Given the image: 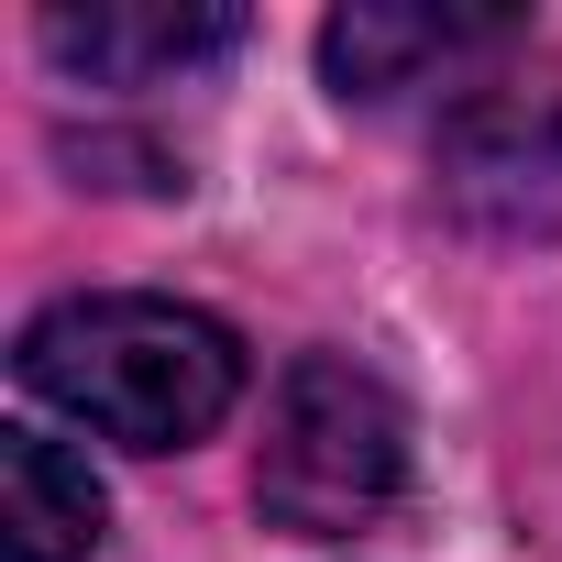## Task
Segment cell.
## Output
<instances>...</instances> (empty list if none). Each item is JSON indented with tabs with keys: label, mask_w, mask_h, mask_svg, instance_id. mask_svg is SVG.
<instances>
[{
	"label": "cell",
	"mask_w": 562,
	"mask_h": 562,
	"mask_svg": "<svg viewBox=\"0 0 562 562\" xmlns=\"http://www.w3.org/2000/svg\"><path fill=\"white\" fill-rule=\"evenodd\" d=\"M23 386L122 452H188L243 397V342L188 299H56L23 331Z\"/></svg>",
	"instance_id": "obj_1"
},
{
	"label": "cell",
	"mask_w": 562,
	"mask_h": 562,
	"mask_svg": "<svg viewBox=\"0 0 562 562\" xmlns=\"http://www.w3.org/2000/svg\"><path fill=\"white\" fill-rule=\"evenodd\" d=\"M397 496H408V408L353 353H299L265 408L254 507L299 540H353L397 518Z\"/></svg>",
	"instance_id": "obj_2"
},
{
	"label": "cell",
	"mask_w": 562,
	"mask_h": 562,
	"mask_svg": "<svg viewBox=\"0 0 562 562\" xmlns=\"http://www.w3.org/2000/svg\"><path fill=\"white\" fill-rule=\"evenodd\" d=\"M441 199L496 243L562 232V78L463 89L452 122H441Z\"/></svg>",
	"instance_id": "obj_3"
},
{
	"label": "cell",
	"mask_w": 562,
	"mask_h": 562,
	"mask_svg": "<svg viewBox=\"0 0 562 562\" xmlns=\"http://www.w3.org/2000/svg\"><path fill=\"white\" fill-rule=\"evenodd\" d=\"M34 34L89 89H177L188 67L243 45V12H221V0H89V12H45Z\"/></svg>",
	"instance_id": "obj_4"
},
{
	"label": "cell",
	"mask_w": 562,
	"mask_h": 562,
	"mask_svg": "<svg viewBox=\"0 0 562 562\" xmlns=\"http://www.w3.org/2000/svg\"><path fill=\"white\" fill-rule=\"evenodd\" d=\"M518 45V12H397V0H353V12L321 23V67L342 100H408L441 89L485 56Z\"/></svg>",
	"instance_id": "obj_5"
},
{
	"label": "cell",
	"mask_w": 562,
	"mask_h": 562,
	"mask_svg": "<svg viewBox=\"0 0 562 562\" xmlns=\"http://www.w3.org/2000/svg\"><path fill=\"white\" fill-rule=\"evenodd\" d=\"M0 551L12 562H89L100 551V485L45 430H0Z\"/></svg>",
	"instance_id": "obj_6"
}]
</instances>
